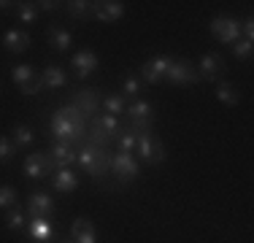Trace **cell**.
Here are the masks:
<instances>
[{
	"mask_svg": "<svg viewBox=\"0 0 254 243\" xmlns=\"http://www.w3.org/2000/svg\"><path fill=\"white\" fill-rule=\"evenodd\" d=\"M84 130H87V117L78 114L73 106H63L54 111L52 117V135L60 143H81L84 141Z\"/></svg>",
	"mask_w": 254,
	"mask_h": 243,
	"instance_id": "6da1fadb",
	"label": "cell"
},
{
	"mask_svg": "<svg viewBox=\"0 0 254 243\" xmlns=\"http://www.w3.org/2000/svg\"><path fill=\"white\" fill-rule=\"evenodd\" d=\"M117 135H119L117 117H111V114H103V117H92V127H89L87 143L106 149V146L111 143V141H117Z\"/></svg>",
	"mask_w": 254,
	"mask_h": 243,
	"instance_id": "7a4b0ae2",
	"label": "cell"
},
{
	"mask_svg": "<svg viewBox=\"0 0 254 243\" xmlns=\"http://www.w3.org/2000/svg\"><path fill=\"white\" fill-rule=\"evenodd\" d=\"M135 151L143 162H149V165H160V162L165 160V146H162V141L157 135H152V132L138 138Z\"/></svg>",
	"mask_w": 254,
	"mask_h": 243,
	"instance_id": "3957f363",
	"label": "cell"
},
{
	"mask_svg": "<svg viewBox=\"0 0 254 243\" xmlns=\"http://www.w3.org/2000/svg\"><path fill=\"white\" fill-rule=\"evenodd\" d=\"M211 33H214L216 41L233 46L235 41H241V24H238V19H233V16H216V19L211 22Z\"/></svg>",
	"mask_w": 254,
	"mask_h": 243,
	"instance_id": "277c9868",
	"label": "cell"
},
{
	"mask_svg": "<svg viewBox=\"0 0 254 243\" xmlns=\"http://www.w3.org/2000/svg\"><path fill=\"white\" fill-rule=\"evenodd\" d=\"M165 78L173 84H181V87H187V84H197V70L192 68L187 60H171L168 62V70H165Z\"/></svg>",
	"mask_w": 254,
	"mask_h": 243,
	"instance_id": "5b68a950",
	"label": "cell"
},
{
	"mask_svg": "<svg viewBox=\"0 0 254 243\" xmlns=\"http://www.w3.org/2000/svg\"><path fill=\"white\" fill-rule=\"evenodd\" d=\"M111 173L117 176L119 181H132L138 176V162L132 154L127 151H119V154L111 157Z\"/></svg>",
	"mask_w": 254,
	"mask_h": 243,
	"instance_id": "8992f818",
	"label": "cell"
},
{
	"mask_svg": "<svg viewBox=\"0 0 254 243\" xmlns=\"http://www.w3.org/2000/svg\"><path fill=\"white\" fill-rule=\"evenodd\" d=\"M57 165H54L52 154H30L25 160V176L27 179H44L46 173H54Z\"/></svg>",
	"mask_w": 254,
	"mask_h": 243,
	"instance_id": "52a82bcc",
	"label": "cell"
},
{
	"mask_svg": "<svg viewBox=\"0 0 254 243\" xmlns=\"http://www.w3.org/2000/svg\"><path fill=\"white\" fill-rule=\"evenodd\" d=\"M70 106H73L78 114H84V117H92V114L98 111V106H100L98 89H92V87L76 89V92H73V100H70Z\"/></svg>",
	"mask_w": 254,
	"mask_h": 243,
	"instance_id": "ba28073f",
	"label": "cell"
},
{
	"mask_svg": "<svg viewBox=\"0 0 254 243\" xmlns=\"http://www.w3.org/2000/svg\"><path fill=\"white\" fill-rule=\"evenodd\" d=\"M27 216L30 219H52L54 216V200L44 192H33L27 200Z\"/></svg>",
	"mask_w": 254,
	"mask_h": 243,
	"instance_id": "9c48e42d",
	"label": "cell"
},
{
	"mask_svg": "<svg viewBox=\"0 0 254 243\" xmlns=\"http://www.w3.org/2000/svg\"><path fill=\"white\" fill-rule=\"evenodd\" d=\"M197 76L205 78V81H216V78H222L227 73V65L225 60H222V54H205L200 60V65H197Z\"/></svg>",
	"mask_w": 254,
	"mask_h": 243,
	"instance_id": "30bf717a",
	"label": "cell"
},
{
	"mask_svg": "<svg viewBox=\"0 0 254 243\" xmlns=\"http://www.w3.org/2000/svg\"><path fill=\"white\" fill-rule=\"evenodd\" d=\"M92 14L100 22H117L125 14V3H119V0H98V3H92Z\"/></svg>",
	"mask_w": 254,
	"mask_h": 243,
	"instance_id": "8fae6325",
	"label": "cell"
},
{
	"mask_svg": "<svg viewBox=\"0 0 254 243\" xmlns=\"http://www.w3.org/2000/svg\"><path fill=\"white\" fill-rule=\"evenodd\" d=\"M70 238L73 243H98V233H95V224L89 219H76L70 224Z\"/></svg>",
	"mask_w": 254,
	"mask_h": 243,
	"instance_id": "7c38bea8",
	"label": "cell"
},
{
	"mask_svg": "<svg viewBox=\"0 0 254 243\" xmlns=\"http://www.w3.org/2000/svg\"><path fill=\"white\" fill-rule=\"evenodd\" d=\"M168 62H171L168 57H154V60H149V62H143V68H141L143 81H149V84L162 81V78H165V70H168Z\"/></svg>",
	"mask_w": 254,
	"mask_h": 243,
	"instance_id": "4fadbf2b",
	"label": "cell"
},
{
	"mask_svg": "<svg viewBox=\"0 0 254 243\" xmlns=\"http://www.w3.org/2000/svg\"><path fill=\"white\" fill-rule=\"evenodd\" d=\"M3 49H8L11 54H22L30 49V35L25 30H8L3 35Z\"/></svg>",
	"mask_w": 254,
	"mask_h": 243,
	"instance_id": "5bb4252c",
	"label": "cell"
},
{
	"mask_svg": "<svg viewBox=\"0 0 254 243\" xmlns=\"http://www.w3.org/2000/svg\"><path fill=\"white\" fill-rule=\"evenodd\" d=\"M108 170H111V154L98 146V149H95V154H92V162L87 165V173L92 176V179H103Z\"/></svg>",
	"mask_w": 254,
	"mask_h": 243,
	"instance_id": "9a60e30c",
	"label": "cell"
},
{
	"mask_svg": "<svg viewBox=\"0 0 254 243\" xmlns=\"http://www.w3.org/2000/svg\"><path fill=\"white\" fill-rule=\"evenodd\" d=\"M98 68V57H95V52H89V49H84V52H78L73 57V70L78 78H87L89 73H95Z\"/></svg>",
	"mask_w": 254,
	"mask_h": 243,
	"instance_id": "2e32d148",
	"label": "cell"
},
{
	"mask_svg": "<svg viewBox=\"0 0 254 243\" xmlns=\"http://www.w3.org/2000/svg\"><path fill=\"white\" fill-rule=\"evenodd\" d=\"M52 154V160H54V165H57V170L60 168H68V165H73L76 162V157H78V151L73 149L70 143H54V149L49 151Z\"/></svg>",
	"mask_w": 254,
	"mask_h": 243,
	"instance_id": "e0dca14e",
	"label": "cell"
},
{
	"mask_svg": "<svg viewBox=\"0 0 254 243\" xmlns=\"http://www.w3.org/2000/svg\"><path fill=\"white\" fill-rule=\"evenodd\" d=\"M52 186H54L57 192H73L76 186H78V179H76V173H73V170H68V168H60V170H54Z\"/></svg>",
	"mask_w": 254,
	"mask_h": 243,
	"instance_id": "ac0fdd59",
	"label": "cell"
},
{
	"mask_svg": "<svg viewBox=\"0 0 254 243\" xmlns=\"http://www.w3.org/2000/svg\"><path fill=\"white\" fill-rule=\"evenodd\" d=\"M52 235H54V230H52L49 219H33L30 222V241L33 243H49Z\"/></svg>",
	"mask_w": 254,
	"mask_h": 243,
	"instance_id": "d6986e66",
	"label": "cell"
},
{
	"mask_svg": "<svg viewBox=\"0 0 254 243\" xmlns=\"http://www.w3.org/2000/svg\"><path fill=\"white\" fill-rule=\"evenodd\" d=\"M49 44H52V49H57V52H68L70 49V33L65 27H60V24H52L49 27Z\"/></svg>",
	"mask_w": 254,
	"mask_h": 243,
	"instance_id": "ffe728a7",
	"label": "cell"
},
{
	"mask_svg": "<svg viewBox=\"0 0 254 243\" xmlns=\"http://www.w3.org/2000/svg\"><path fill=\"white\" fill-rule=\"evenodd\" d=\"M65 84H68V76H65L63 68L49 65V68L44 70V87H49V89H63Z\"/></svg>",
	"mask_w": 254,
	"mask_h": 243,
	"instance_id": "44dd1931",
	"label": "cell"
},
{
	"mask_svg": "<svg viewBox=\"0 0 254 243\" xmlns=\"http://www.w3.org/2000/svg\"><path fill=\"white\" fill-rule=\"evenodd\" d=\"M216 97H219L225 106H238V103H241V92H238L235 87H230L227 81H219V84H216Z\"/></svg>",
	"mask_w": 254,
	"mask_h": 243,
	"instance_id": "7402d4cb",
	"label": "cell"
},
{
	"mask_svg": "<svg viewBox=\"0 0 254 243\" xmlns=\"http://www.w3.org/2000/svg\"><path fill=\"white\" fill-rule=\"evenodd\" d=\"M125 114H127L130 119H152V117H154L152 103H146V100H135V103H130V108H125Z\"/></svg>",
	"mask_w": 254,
	"mask_h": 243,
	"instance_id": "603a6c76",
	"label": "cell"
},
{
	"mask_svg": "<svg viewBox=\"0 0 254 243\" xmlns=\"http://www.w3.org/2000/svg\"><path fill=\"white\" fill-rule=\"evenodd\" d=\"M68 14L73 16V19H89L92 14V3H87V0H73V3H68Z\"/></svg>",
	"mask_w": 254,
	"mask_h": 243,
	"instance_id": "cb8c5ba5",
	"label": "cell"
},
{
	"mask_svg": "<svg viewBox=\"0 0 254 243\" xmlns=\"http://www.w3.org/2000/svg\"><path fill=\"white\" fill-rule=\"evenodd\" d=\"M152 124H154V117L152 119H130V127H127V130L135 138H141V135H149V132H152Z\"/></svg>",
	"mask_w": 254,
	"mask_h": 243,
	"instance_id": "d4e9b609",
	"label": "cell"
},
{
	"mask_svg": "<svg viewBox=\"0 0 254 243\" xmlns=\"http://www.w3.org/2000/svg\"><path fill=\"white\" fill-rule=\"evenodd\" d=\"M41 87H44V76H41V73H35V70H33V76H27L25 81L19 84V89H22L25 95H35Z\"/></svg>",
	"mask_w": 254,
	"mask_h": 243,
	"instance_id": "484cf974",
	"label": "cell"
},
{
	"mask_svg": "<svg viewBox=\"0 0 254 243\" xmlns=\"http://www.w3.org/2000/svg\"><path fill=\"white\" fill-rule=\"evenodd\" d=\"M5 224H8V230H25V224H27V211L11 208V214H8V219H5Z\"/></svg>",
	"mask_w": 254,
	"mask_h": 243,
	"instance_id": "4316f807",
	"label": "cell"
},
{
	"mask_svg": "<svg viewBox=\"0 0 254 243\" xmlns=\"http://www.w3.org/2000/svg\"><path fill=\"white\" fill-rule=\"evenodd\" d=\"M16 16H19V22L33 24L35 16H38V8H35V3H19V8H16Z\"/></svg>",
	"mask_w": 254,
	"mask_h": 243,
	"instance_id": "83f0119b",
	"label": "cell"
},
{
	"mask_svg": "<svg viewBox=\"0 0 254 243\" xmlns=\"http://www.w3.org/2000/svg\"><path fill=\"white\" fill-rule=\"evenodd\" d=\"M103 108H106V114H111V117H117V114H125V97H122V95L106 97Z\"/></svg>",
	"mask_w": 254,
	"mask_h": 243,
	"instance_id": "f1b7e54d",
	"label": "cell"
},
{
	"mask_svg": "<svg viewBox=\"0 0 254 243\" xmlns=\"http://www.w3.org/2000/svg\"><path fill=\"white\" fill-rule=\"evenodd\" d=\"M19 194H16L14 186H0V208H14Z\"/></svg>",
	"mask_w": 254,
	"mask_h": 243,
	"instance_id": "f546056e",
	"label": "cell"
},
{
	"mask_svg": "<svg viewBox=\"0 0 254 243\" xmlns=\"http://www.w3.org/2000/svg\"><path fill=\"white\" fill-rule=\"evenodd\" d=\"M117 143H119V149H122V151H127V154H132V151H135L138 138L132 135L130 130H125V132H119V135H117Z\"/></svg>",
	"mask_w": 254,
	"mask_h": 243,
	"instance_id": "4dcf8cb0",
	"label": "cell"
},
{
	"mask_svg": "<svg viewBox=\"0 0 254 243\" xmlns=\"http://www.w3.org/2000/svg\"><path fill=\"white\" fill-rule=\"evenodd\" d=\"M252 52H254V44L252 41H235L233 44V54H235V60H249L252 57Z\"/></svg>",
	"mask_w": 254,
	"mask_h": 243,
	"instance_id": "1f68e13d",
	"label": "cell"
},
{
	"mask_svg": "<svg viewBox=\"0 0 254 243\" xmlns=\"http://www.w3.org/2000/svg\"><path fill=\"white\" fill-rule=\"evenodd\" d=\"M14 146H30V143H33V130H30V127L27 124H19V127H16V130H14Z\"/></svg>",
	"mask_w": 254,
	"mask_h": 243,
	"instance_id": "d6a6232c",
	"label": "cell"
},
{
	"mask_svg": "<svg viewBox=\"0 0 254 243\" xmlns=\"http://www.w3.org/2000/svg\"><path fill=\"white\" fill-rule=\"evenodd\" d=\"M14 154H16V146L11 143L8 138H3V135H0V162H8Z\"/></svg>",
	"mask_w": 254,
	"mask_h": 243,
	"instance_id": "836d02e7",
	"label": "cell"
},
{
	"mask_svg": "<svg viewBox=\"0 0 254 243\" xmlns=\"http://www.w3.org/2000/svg\"><path fill=\"white\" fill-rule=\"evenodd\" d=\"M122 92L130 95V97H135L138 92H141V81H138V78H132V76H127L125 81H122Z\"/></svg>",
	"mask_w": 254,
	"mask_h": 243,
	"instance_id": "e575fe53",
	"label": "cell"
},
{
	"mask_svg": "<svg viewBox=\"0 0 254 243\" xmlns=\"http://www.w3.org/2000/svg\"><path fill=\"white\" fill-rule=\"evenodd\" d=\"M241 33L246 35V41L254 38V19H252V16H249V19H244V24H241Z\"/></svg>",
	"mask_w": 254,
	"mask_h": 243,
	"instance_id": "d590c367",
	"label": "cell"
},
{
	"mask_svg": "<svg viewBox=\"0 0 254 243\" xmlns=\"http://www.w3.org/2000/svg\"><path fill=\"white\" fill-rule=\"evenodd\" d=\"M60 3H54V0H44V3H35V8H44V11H54Z\"/></svg>",
	"mask_w": 254,
	"mask_h": 243,
	"instance_id": "8d00e7d4",
	"label": "cell"
},
{
	"mask_svg": "<svg viewBox=\"0 0 254 243\" xmlns=\"http://www.w3.org/2000/svg\"><path fill=\"white\" fill-rule=\"evenodd\" d=\"M11 5H14V3H8V0H0V11H8Z\"/></svg>",
	"mask_w": 254,
	"mask_h": 243,
	"instance_id": "74e56055",
	"label": "cell"
}]
</instances>
